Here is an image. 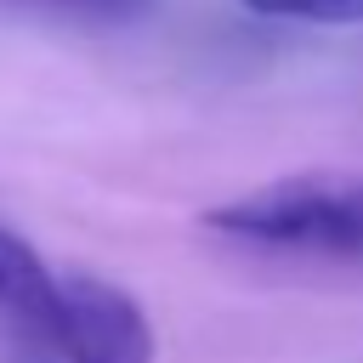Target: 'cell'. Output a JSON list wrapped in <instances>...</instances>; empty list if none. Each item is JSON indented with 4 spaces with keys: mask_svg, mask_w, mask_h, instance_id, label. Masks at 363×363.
Returning <instances> with one entry per match:
<instances>
[{
    "mask_svg": "<svg viewBox=\"0 0 363 363\" xmlns=\"http://www.w3.org/2000/svg\"><path fill=\"white\" fill-rule=\"evenodd\" d=\"M204 227L216 238H233L261 255L363 267V176H352V170L278 176L255 193L216 204L204 216Z\"/></svg>",
    "mask_w": 363,
    "mask_h": 363,
    "instance_id": "cell-1",
    "label": "cell"
},
{
    "mask_svg": "<svg viewBox=\"0 0 363 363\" xmlns=\"http://www.w3.org/2000/svg\"><path fill=\"white\" fill-rule=\"evenodd\" d=\"M57 363H153L147 312L96 272H62V306L51 352Z\"/></svg>",
    "mask_w": 363,
    "mask_h": 363,
    "instance_id": "cell-2",
    "label": "cell"
},
{
    "mask_svg": "<svg viewBox=\"0 0 363 363\" xmlns=\"http://www.w3.org/2000/svg\"><path fill=\"white\" fill-rule=\"evenodd\" d=\"M62 306V272L40 261V250L0 221V335H11L23 352H51Z\"/></svg>",
    "mask_w": 363,
    "mask_h": 363,
    "instance_id": "cell-3",
    "label": "cell"
},
{
    "mask_svg": "<svg viewBox=\"0 0 363 363\" xmlns=\"http://www.w3.org/2000/svg\"><path fill=\"white\" fill-rule=\"evenodd\" d=\"M11 11H34V17H57V23H85V28H119L153 11V0H0Z\"/></svg>",
    "mask_w": 363,
    "mask_h": 363,
    "instance_id": "cell-4",
    "label": "cell"
},
{
    "mask_svg": "<svg viewBox=\"0 0 363 363\" xmlns=\"http://www.w3.org/2000/svg\"><path fill=\"white\" fill-rule=\"evenodd\" d=\"M244 6L289 23H363V0H244Z\"/></svg>",
    "mask_w": 363,
    "mask_h": 363,
    "instance_id": "cell-5",
    "label": "cell"
},
{
    "mask_svg": "<svg viewBox=\"0 0 363 363\" xmlns=\"http://www.w3.org/2000/svg\"><path fill=\"white\" fill-rule=\"evenodd\" d=\"M17 363H57V357H40V352H23Z\"/></svg>",
    "mask_w": 363,
    "mask_h": 363,
    "instance_id": "cell-6",
    "label": "cell"
}]
</instances>
